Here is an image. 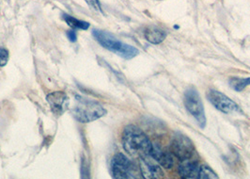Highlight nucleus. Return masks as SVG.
Instances as JSON below:
<instances>
[{
	"instance_id": "f257e3e1",
	"label": "nucleus",
	"mask_w": 250,
	"mask_h": 179,
	"mask_svg": "<svg viewBox=\"0 0 250 179\" xmlns=\"http://www.w3.org/2000/svg\"><path fill=\"white\" fill-rule=\"evenodd\" d=\"M123 145L125 151L130 156L139 158L149 156L153 144L140 128L131 125L124 130Z\"/></svg>"
},
{
	"instance_id": "f03ea898",
	"label": "nucleus",
	"mask_w": 250,
	"mask_h": 179,
	"mask_svg": "<svg viewBox=\"0 0 250 179\" xmlns=\"http://www.w3.org/2000/svg\"><path fill=\"white\" fill-rule=\"evenodd\" d=\"M92 34L102 46H104L105 49L109 51L121 56L124 59L130 60L138 56V50L136 47L123 43L122 41L116 38L114 35L107 31L94 29Z\"/></svg>"
},
{
	"instance_id": "7ed1b4c3",
	"label": "nucleus",
	"mask_w": 250,
	"mask_h": 179,
	"mask_svg": "<svg viewBox=\"0 0 250 179\" xmlns=\"http://www.w3.org/2000/svg\"><path fill=\"white\" fill-rule=\"evenodd\" d=\"M72 114L80 123H89L106 114L105 109L96 101L76 96V103L72 108Z\"/></svg>"
},
{
	"instance_id": "20e7f679",
	"label": "nucleus",
	"mask_w": 250,
	"mask_h": 179,
	"mask_svg": "<svg viewBox=\"0 0 250 179\" xmlns=\"http://www.w3.org/2000/svg\"><path fill=\"white\" fill-rule=\"evenodd\" d=\"M184 103L188 112L194 117L200 128L206 127V115L200 93L195 88H190L185 92Z\"/></svg>"
},
{
	"instance_id": "39448f33",
	"label": "nucleus",
	"mask_w": 250,
	"mask_h": 179,
	"mask_svg": "<svg viewBox=\"0 0 250 179\" xmlns=\"http://www.w3.org/2000/svg\"><path fill=\"white\" fill-rule=\"evenodd\" d=\"M112 176L116 179H138V170L124 154H116L111 162Z\"/></svg>"
},
{
	"instance_id": "423d86ee",
	"label": "nucleus",
	"mask_w": 250,
	"mask_h": 179,
	"mask_svg": "<svg viewBox=\"0 0 250 179\" xmlns=\"http://www.w3.org/2000/svg\"><path fill=\"white\" fill-rule=\"evenodd\" d=\"M171 153L177 157L180 161L186 160L189 158H193L196 154V148L188 136L178 132L176 133L171 141L170 145Z\"/></svg>"
},
{
	"instance_id": "0eeeda50",
	"label": "nucleus",
	"mask_w": 250,
	"mask_h": 179,
	"mask_svg": "<svg viewBox=\"0 0 250 179\" xmlns=\"http://www.w3.org/2000/svg\"><path fill=\"white\" fill-rule=\"evenodd\" d=\"M207 98L216 110L223 113H242V110L237 104L221 91L216 90H209L207 92Z\"/></svg>"
},
{
	"instance_id": "6e6552de",
	"label": "nucleus",
	"mask_w": 250,
	"mask_h": 179,
	"mask_svg": "<svg viewBox=\"0 0 250 179\" xmlns=\"http://www.w3.org/2000/svg\"><path fill=\"white\" fill-rule=\"evenodd\" d=\"M139 169L144 179H159L164 178L161 165L150 155L139 157Z\"/></svg>"
},
{
	"instance_id": "1a4fd4ad",
	"label": "nucleus",
	"mask_w": 250,
	"mask_h": 179,
	"mask_svg": "<svg viewBox=\"0 0 250 179\" xmlns=\"http://www.w3.org/2000/svg\"><path fill=\"white\" fill-rule=\"evenodd\" d=\"M46 99H47V102L50 105L52 112L56 115L63 114L67 111L70 103L68 95L64 91H60V90L51 92L47 95Z\"/></svg>"
},
{
	"instance_id": "9d476101",
	"label": "nucleus",
	"mask_w": 250,
	"mask_h": 179,
	"mask_svg": "<svg viewBox=\"0 0 250 179\" xmlns=\"http://www.w3.org/2000/svg\"><path fill=\"white\" fill-rule=\"evenodd\" d=\"M200 165L198 161L193 158L182 160L178 167V173L181 178L187 179H194L199 178Z\"/></svg>"
},
{
	"instance_id": "9b49d317",
	"label": "nucleus",
	"mask_w": 250,
	"mask_h": 179,
	"mask_svg": "<svg viewBox=\"0 0 250 179\" xmlns=\"http://www.w3.org/2000/svg\"><path fill=\"white\" fill-rule=\"evenodd\" d=\"M150 157H152L163 168L170 169L174 164V159L172 154L166 151L156 144L152 145V149L150 151Z\"/></svg>"
},
{
	"instance_id": "f8f14e48",
	"label": "nucleus",
	"mask_w": 250,
	"mask_h": 179,
	"mask_svg": "<svg viewBox=\"0 0 250 179\" xmlns=\"http://www.w3.org/2000/svg\"><path fill=\"white\" fill-rule=\"evenodd\" d=\"M145 39L153 45H159L167 38V32L158 26H149L144 31Z\"/></svg>"
},
{
	"instance_id": "ddd939ff",
	"label": "nucleus",
	"mask_w": 250,
	"mask_h": 179,
	"mask_svg": "<svg viewBox=\"0 0 250 179\" xmlns=\"http://www.w3.org/2000/svg\"><path fill=\"white\" fill-rule=\"evenodd\" d=\"M229 84L234 90L242 91L248 86H250V77H231Z\"/></svg>"
},
{
	"instance_id": "4468645a",
	"label": "nucleus",
	"mask_w": 250,
	"mask_h": 179,
	"mask_svg": "<svg viewBox=\"0 0 250 179\" xmlns=\"http://www.w3.org/2000/svg\"><path fill=\"white\" fill-rule=\"evenodd\" d=\"M63 18H64V20L66 21V23H67L69 26H71V27H73V28H75V29L87 30L88 27H89V24H88V22L77 20V19H75V18L70 16V15L64 14Z\"/></svg>"
},
{
	"instance_id": "2eb2a0df",
	"label": "nucleus",
	"mask_w": 250,
	"mask_h": 179,
	"mask_svg": "<svg viewBox=\"0 0 250 179\" xmlns=\"http://www.w3.org/2000/svg\"><path fill=\"white\" fill-rule=\"evenodd\" d=\"M200 179H217L218 176L213 172V169L211 167L207 165H202L200 166V171H199V178Z\"/></svg>"
},
{
	"instance_id": "dca6fc26",
	"label": "nucleus",
	"mask_w": 250,
	"mask_h": 179,
	"mask_svg": "<svg viewBox=\"0 0 250 179\" xmlns=\"http://www.w3.org/2000/svg\"><path fill=\"white\" fill-rule=\"evenodd\" d=\"M9 61V51L5 48L0 49V66H5Z\"/></svg>"
},
{
	"instance_id": "f3484780",
	"label": "nucleus",
	"mask_w": 250,
	"mask_h": 179,
	"mask_svg": "<svg viewBox=\"0 0 250 179\" xmlns=\"http://www.w3.org/2000/svg\"><path fill=\"white\" fill-rule=\"evenodd\" d=\"M87 3H88V6L91 7L93 10L95 11H98L101 12L102 9H101L100 2L98 0H85Z\"/></svg>"
},
{
	"instance_id": "a211bd4d",
	"label": "nucleus",
	"mask_w": 250,
	"mask_h": 179,
	"mask_svg": "<svg viewBox=\"0 0 250 179\" xmlns=\"http://www.w3.org/2000/svg\"><path fill=\"white\" fill-rule=\"evenodd\" d=\"M67 36L70 39L71 42H76V34H75V30H69L67 31Z\"/></svg>"
}]
</instances>
